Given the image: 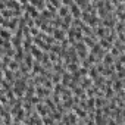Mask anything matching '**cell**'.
<instances>
[{
    "instance_id": "obj_2",
    "label": "cell",
    "mask_w": 125,
    "mask_h": 125,
    "mask_svg": "<svg viewBox=\"0 0 125 125\" xmlns=\"http://www.w3.org/2000/svg\"><path fill=\"white\" fill-rule=\"evenodd\" d=\"M113 60H115V57L109 53V52H104V54H103V57H102V63L103 65H113Z\"/></svg>"
},
{
    "instance_id": "obj_4",
    "label": "cell",
    "mask_w": 125,
    "mask_h": 125,
    "mask_svg": "<svg viewBox=\"0 0 125 125\" xmlns=\"http://www.w3.org/2000/svg\"><path fill=\"white\" fill-rule=\"evenodd\" d=\"M5 78V74H3V69L0 68V80H3Z\"/></svg>"
},
{
    "instance_id": "obj_3",
    "label": "cell",
    "mask_w": 125,
    "mask_h": 125,
    "mask_svg": "<svg viewBox=\"0 0 125 125\" xmlns=\"http://www.w3.org/2000/svg\"><path fill=\"white\" fill-rule=\"evenodd\" d=\"M56 13H57V16H60V18L66 16V15L69 13V6H66V5H60V6L57 8Z\"/></svg>"
},
{
    "instance_id": "obj_1",
    "label": "cell",
    "mask_w": 125,
    "mask_h": 125,
    "mask_svg": "<svg viewBox=\"0 0 125 125\" xmlns=\"http://www.w3.org/2000/svg\"><path fill=\"white\" fill-rule=\"evenodd\" d=\"M81 8L78 6V5H75L74 2L69 5V13L72 15V18H81Z\"/></svg>"
}]
</instances>
